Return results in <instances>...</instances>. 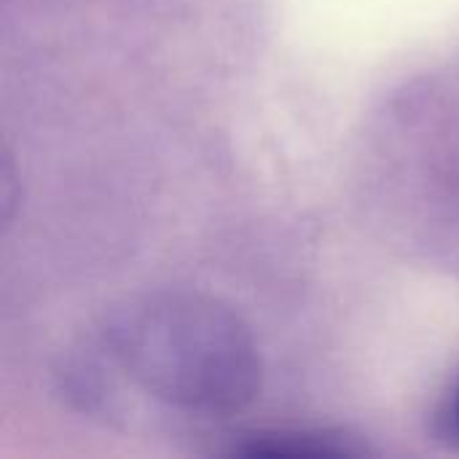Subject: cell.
Wrapping results in <instances>:
<instances>
[{
	"mask_svg": "<svg viewBox=\"0 0 459 459\" xmlns=\"http://www.w3.org/2000/svg\"><path fill=\"white\" fill-rule=\"evenodd\" d=\"M100 352L156 403L196 420H226L261 390L247 325L221 301L164 290L129 301L105 323Z\"/></svg>",
	"mask_w": 459,
	"mask_h": 459,
	"instance_id": "cell-1",
	"label": "cell"
},
{
	"mask_svg": "<svg viewBox=\"0 0 459 459\" xmlns=\"http://www.w3.org/2000/svg\"><path fill=\"white\" fill-rule=\"evenodd\" d=\"M239 452L250 457H342L352 455L347 444H339L331 436L312 433H264L253 436Z\"/></svg>",
	"mask_w": 459,
	"mask_h": 459,
	"instance_id": "cell-2",
	"label": "cell"
},
{
	"mask_svg": "<svg viewBox=\"0 0 459 459\" xmlns=\"http://www.w3.org/2000/svg\"><path fill=\"white\" fill-rule=\"evenodd\" d=\"M449 428H452V433L459 438V387L455 390V398H452V406H449Z\"/></svg>",
	"mask_w": 459,
	"mask_h": 459,
	"instance_id": "cell-3",
	"label": "cell"
}]
</instances>
